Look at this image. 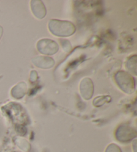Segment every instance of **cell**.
Returning <instances> with one entry per match:
<instances>
[{"label": "cell", "instance_id": "1", "mask_svg": "<svg viewBox=\"0 0 137 152\" xmlns=\"http://www.w3.org/2000/svg\"><path fill=\"white\" fill-rule=\"evenodd\" d=\"M48 29L52 34L58 37H69L76 32V26L73 23L56 19L50 20Z\"/></svg>", "mask_w": 137, "mask_h": 152}, {"label": "cell", "instance_id": "2", "mask_svg": "<svg viewBox=\"0 0 137 152\" xmlns=\"http://www.w3.org/2000/svg\"><path fill=\"white\" fill-rule=\"evenodd\" d=\"M114 79L118 87L124 93L126 94H132L135 91V79L130 73L120 70L116 73Z\"/></svg>", "mask_w": 137, "mask_h": 152}, {"label": "cell", "instance_id": "3", "mask_svg": "<svg viewBox=\"0 0 137 152\" xmlns=\"http://www.w3.org/2000/svg\"><path fill=\"white\" fill-rule=\"evenodd\" d=\"M117 140L122 143H128L136 137V131L128 125H121L115 133Z\"/></svg>", "mask_w": 137, "mask_h": 152}, {"label": "cell", "instance_id": "4", "mask_svg": "<svg viewBox=\"0 0 137 152\" xmlns=\"http://www.w3.org/2000/svg\"><path fill=\"white\" fill-rule=\"evenodd\" d=\"M37 49L44 55H54L58 52L59 46L56 42L48 38L39 40L37 43Z\"/></svg>", "mask_w": 137, "mask_h": 152}, {"label": "cell", "instance_id": "5", "mask_svg": "<svg viewBox=\"0 0 137 152\" xmlns=\"http://www.w3.org/2000/svg\"><path fill=\"white\" fill-rule=\"evenodd\" d=\"M94 84L90 78H84L81 80L80 91L82 98L85 100H90L94 95Z\"/></svg>", "mask_w": 137, "mask_h": 152}, {"label": "cell", "instance_id": "6", "mask_svg": "<svg viewBox=\"0 0 137 152\" xmlns=\"http://www.w3.org/2000/svg\"><path fill=\"white\" fill-rule=\"evenodd\" d=\"M31 62L36 67L42 69H50L55 64V61L52 58L45 56L34 57L31 59Z\"/></svg>", "mask_w": 137, "mask_h": 152}, {"label": "cell", "instance_id": "7", "mask_svg": "<svg viewBox=\"0 0 137 152\" xmlns=\"http://www.w3.org/2000/svg\"><path fill=\"white\" fill-rule=\"evenodd\" d=\"M31 9L34 16L39 20H42L47 14L46 8L43 1L40 0H33L31 1Z\"/></svg>", "mask_w": 137, "mask_h": 152}, {"label": "cell", "instance_id": "8", "mask_svg": "<svg viewBox=\"0 0 137 152\" xmlns=\"http://www.w3.org/2000/svg\"><path fill=\"white\" fill-rule=\"evenodd\" d=\"M28 91V86L25 82H20L12 88L11 94L13 97L20 99L26 95Z\"/></svg>", "mask_w": 137, "mask_h": 152}, {"label": "cell", "instance_id": "9", "mask_svg": "<svg viewBox=\"0 0 137 152\" xmlns=\"http://www.w3.org/2000/svg\"><path fill=\"white\" fill-rule=\"evenodd\" d=\"M136 63H137V56L136 54L129 57L126 63V69H128L129 72L135 76L137 75Z\"/></svg>", "mask_w": 137, "mask_h": 152}, {"label": "cell", "instance_id": "10", "mask_svg": "<svg viewBox=\"0 0 137 152\" xmlns=\"http://www.w3.org/2000/svg\"><path fill=\"white\" fill-rule=\"evenodd\" d=\"M111 101V98L109 96H101L97 97L93 101V104L96 107H101L105 103H108Z\"/></svg>", "mask_w": 137, "mask_h": 152}, {"label": "cell", "instance_id": "11", "mask_svg": "<svg viewBox=\"0 0 137 152\" xmlns=\"http://www.w3.org/2000/svg\"><path fill=\"white\" fill-rule=\"evenodd\" d=\"M105 152H122V150H121L119 146L114 143H111L107 147Z\"/></svg>", "mask_w": 137, "mask_h": 152}, {"label": "cell", "instance_id": "12", "mask_svg": "<svg viewBox=\"0 0 137 152\" xmlns=\"http://www.w3.org/2000/svg\"><path fill=\"white\" fill-rule=\"evenodd\" d=\"M60 42H61L62 46H63V49L64 50H65L66 52H68L70 51V50L69 48H72L71 47V44L70 43L69 40H60Z\"/></svg>", "mask_w": 137, "mask_h": 152}, {"label": "cell", "instance_id": "13", "mask_svg": "<svg viewBox=\"0 0 137 152\" xmlns=\"http://www.w3.org/2000/svg\"><path fill=\"white\" fill-rule=\"evenodd\" d=\"M34 76H33L31 74V75H30V80L31 81V82H33V79H34V81L36 80L37 77H38V75H37V72L35 71V70H34Z\"/></svg>", "mask_w": 137, "mask_h": 152}, {"label": "cell", "instance_id": "14", "mask_svg": "<svg viewBox=\"0 0 137 152\" xmlns=\"http://www.w3.org/2000/svg\"><path fill=\"white\" fill-rule=\"evenodd\" d=\"M3 33H4V29H3V28H2V26H0V39L1 38L2 35H3Z\"/></svg>", "mask_w": 137, "mask_h": 152}]
</instances>
